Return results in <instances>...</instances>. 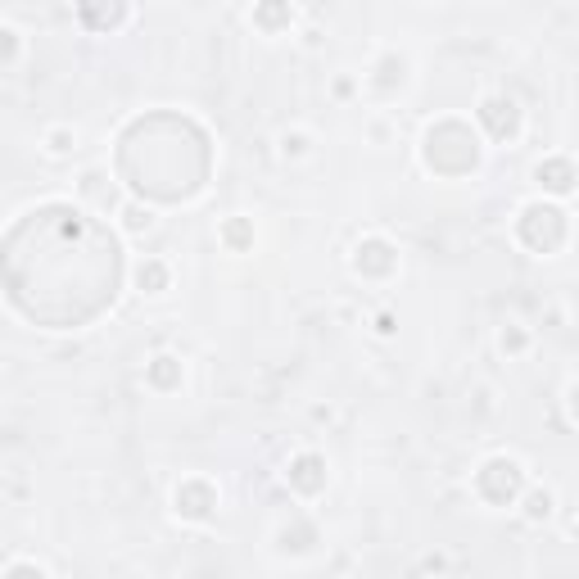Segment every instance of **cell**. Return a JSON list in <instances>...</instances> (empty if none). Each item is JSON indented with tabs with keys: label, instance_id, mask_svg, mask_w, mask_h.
<instances>
[{
	"label": "cell",
	"instance_id": "obj_3",
	"mask_svg": "<svg viewBox=\"0 0 579 579\" xmlns=\"http://www.w3.org/2000/svg\"><path fill=\"white\" fill-rule=\"evenodd\" d=\"M475 118L485 123V132L494 136V141H507V136H516V127H521V109H516V100H507V95H489Z\"/></svg>",
	"mask_w": 579,
	"mask_h": 579
},
{
	"label": "cell",
	"instance_id": "obj_9",
	"mask_svg": "<svg viewBox=\"0 0 579 579\" xmlns=\"http://www.w3.org/2000/svg\"><path fill=\"white\" fill-rule=\"evenodd\" d=\"M136 285H141V290H150V295L168 290V267H163L159 258H145V263L136 267Z\"/></svg>",
	"mask_w": 579,
	"mask_h": 579
},
{
	"label": "cell",
	"instance_id": "obj_13",
	"mask_svg": "<svg viewBox=\"0 0 579 579\" xmlns=\"http://www.w3.org/2000/svg\"><path fill=\"white\" fill-rule=\"evenodd\" d=\"M222 236H227V245H249V240H254V236H249V227H245V222H231V227L227 231H222Z\"/></svg>",
	"mask_w": 579,
	"mask_h": 579
},
{
	"label": "cell",
	"instance_id": "obj_2",
	"mask_svg": "<svg viewBox=\"0 0 579 579\" xmlns=\"http://www.w3.org/2000/svg\"><path fill=\"white\" fill-rule=\"evenodd\" d=\"M516 231H521V240L534 254H552V249L566 240V213L552 209V204H525Z\"/></svg>",
	"mask_w": 579,
	"mask_h": 579
},
{
	"label": "cell",
	"instance_id": "obj_15",
	"mask_svg": "<svg viewBox=\"0 0 579 579\" xmlns=\"http://www.w3.org/2000/svg\"><path fill=\"white\" fill-rule=\"evenodd\" d=\"M521 344H525L521 331H503V349H521Z\"/></svg>",
	"mask_w": 579,
	"mask_h": 579
},
{
	"label": "cell",
	"instance_id": "obj_8",
	"mask_svg": "<svg viewBox=\"0 0 579 579\" xmlns=\"http://www.w3.org/2000/svg\"><path fill=\"white\" fill-rule=\"evenodd\" d=\"M150 385L154 390H177L181 385V362L168 358V353H159V358L150 362Z\"/></svg>",
	"mask_w": 579,
	"mask_h": 579
},
{
	"label": "cell",
	"instance_id": "obj_16",
	"mask_svg": "<svg viewBox=\"0 0 579 579\" xmlns=\"http://www.w3.org/2000/svg\"><path fill=\"white\" fill-rule=\"evenodd\" d=\"M285 154H304V136H285Z\"/></svg>",
	"mask_w": 579,
	"mask_h": 579
},
{
	"label": "cell",
	"instance_id": "obj_6",
	"mask_svg": "<svg viewBox=\"0 0 579 579\" xmlns=\"http://www.w3.org/2000/svg\"><path fill=\"white\" fill-rule=\"evenodd\" d=\"M534 181H539L548 195H570L575 181H579V172H575V163H570V159H543L539 168H534Z\"/></svg>",
	"mask_w": 579,
	"mask_h": 579
},
{
	"label": "cell",
	"instance_id": "obj_10",
	"mask_svg": "<svg viewBox=\"0 0 579 579\" xmlns=\"http://www.w3.org/2000/svg\"><path fill=\"white\" fill-rule=\"evenodd\" d=\"M548 516H552V494L548 489H534L525 498V521H548Z\"/></svg>",
	"mask_w": 579,
	"mask_h": 579
},
{
	"label": "cell",
	"instance_id": "obj_1",
	"mask_svg": "<svg viewBox=\"0 0 579 579\" xmlns=\"http://www.w3.org/2000/svg\"><path fill=\"white\" fill-rule=\"evenodd\" d=\"M475 489H480V498L494 507H507L521 498L525 489V471L521 462H512V457H489L485 466H480V475H475Z\"/></svg>",
	"mask_w": 579,
	"mask_h": 579
},
{
	"label": "cell",
	"instance_id": "obj_17",
	"mask_svg": "<svg viewBox=\"0 0 579 579\" xmlns=\"http://www.w3.org/2000/svg\"><path fill=\"white\" fill-rule=\"evenodd\" d=\"M570 530H575V534H579V516H575V521H570Z\"/></svg>",
	"mask_w": 579,
	"mask_h": 579
},
{
	"label": "cell",
	"instance_id": "obj_12",
	"mask_svg": "<svg viewBox=\"0 0 579 579\" xmlns=\"http://www.w3.org/2000/svg\"><path fill=\"white\" fill-rule=\"evenodd\" d=\"M5 579H46V570L32 566V561H14L10 575H5Z\"/></svg>",
	"mask_w": 579,
	"mask_h": 579
},
{
	"label": "cell",
	"instance_id": "obj_5",
	"mask_svg": "<svg viewBox=\"0 0 579 579\" xmlns=\"http://www.w3.org/2000/svg\"><path fill=\"white\" fill-rule=\"evenodd\" d=\"M213 507H218V494H213L204 480H186V485L177 489V512L190 516V521H204V516H213Z\"/></svg>",
	"mask_w": 579,
	"mask_h": 579
},
{
	"label": "cell",
	"instance_id": "obj_14",
	"mask_svg": "<svg viewBox=\"0 0 579 579\" xmlns=\"http://www.w3.org/2000/svg\"><path fill=\"white\" fill-rule=\"evenodd\" d=\"M68 145H73V136H68V132H50V150H55V154H68Z\"/></svg>",
	"mask_w": 579,
	"mask_h": 579
},
{
	"label": "cell",
	"instance_id": "obj_11",
	"mask_svg": "<svg viewBox=\"0 0 579 579\" xmlns=\"http://www.w3.org/2000/svg\"><path fill=\"white\" fill-rule=\"evenodd\" d=\"M123 222H127V231H150V209H136V204H127L123 209Z\"/></svg>",
	"mask_w": 579,
	"mask_h": 579
},
{
	"label": "cell",
	"instance_id": "obj_7",
	"mask_svg": "<svg viewBox=\"0 0 579 579\" xmlns=\"http://www.w3.org/2000/svg\"><path fill=\"white\" fill-rule=\"evenodd\" d=\"M290 485L299 489V494H317V489H326V462L317 453H304L290 462Z\"/></svg>",
	"mask_w": 579,
	"mask_h": 579
},
{
	"label": "cell",
	"instance_id": "obj_4",
	"mask_svg": "<svg viewBox=\"0 0 579 579\" xmlns=\"http://www.w3.org/2000/svg\"><path fill=\"white\" fill-rule=\"evenodd\" d=\"M394 263H399V254L390 249V240H380V236L362 240V245H358V258H353V267H358L362 276H390Z\"/></svg>",
	"mask_w": 579,
	"mask_h": 579
}]
</instances>
